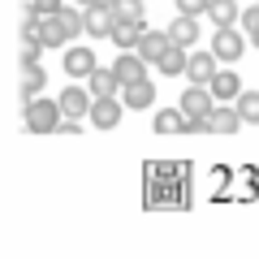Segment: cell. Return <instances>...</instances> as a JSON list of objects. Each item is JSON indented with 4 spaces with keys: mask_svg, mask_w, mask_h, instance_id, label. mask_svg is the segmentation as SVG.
I'll list each match as a JSON object with an SVG mask.
<instances>
[{
    "mask_svg": "<svg viewBox=\"0 0 259 259\" xmlns=\"http://www.w3.org/2000/svg\"><path fill=\"white\" fill-rule=\"evenodd\" d=\"M65 121V108L52 100H30L26 104V130L30 134H56V125Z\"/></svg>",
    "mask_w": 259,
    "mask_h": 259,
    "instance_id": "obj_1",
    "label": "cell"
},
{
    "mask_svg": "<svg viewBox=\"0 0 259 259\" xmlns=\"http://www.w3.org/2000/svg\"><path fill=\"white\" fill-rule=\"evenodd\" d=\"M212 91H203V87H186L182 91V117L186 121H207L212 117Z\"/></svg>",
    "mask_w": 259,
    "mask_h": 259,
    "instance_id": "obj_2",
    "label": "cell"
},
{
    "mask_svg": "<svg viewBox=\"0 0 259 259\" xmlns=\"http://www.w3.org/2000/svg\"><path fill=\"white\" fill-rule=\"evenodd\" d=\"M242 48H246V44H242V35H233L229 26H221L212 35V56H216V61H238Z\"/></svg>",
    "mask_w": 259,
    "mask_h": 259,
    "instance_id": "obj_3",
    "label": "cell"
},
{
    "mask_svg": "<svg viewBox=\"0 0 259 259\" xmlns=\"http://www.w3.org/2000/svg\"><path fill=\"white\" fill-rule=\"evenodd\" d=\"M238 125H242V112L229 108V104H216L212 117H207V130H212V134H225V139H229V134H238Z\"/></svg>",
    "mask_w": 259,
    "mask_h": 259,
    "instance_id": "obj_4",
    "label": "cell"
},
{
    "mask_svg": "<svg viewBox=\"0 0 259 259\" xmlns=\"http://www.w3.org/2000/svg\"><path fill=\"white\" fill-rule=\"evenodd\" d=\"M65 74L69 78H91L95 74V52L91 48H69L65 52Z\"/></svg>",
    "mask_w": 259,
    "mask_h": 259,
    "instance_id": "obj_5",
    "label": "cell"
},
{
    "mask_svg": "<svg viewBox=\"0 0 259 259\" xmlns=\"http://www.w3.org/2000/svg\"><path fill=\"white\" fill-rule=\"evenodd\" d=\"M82 13H87V35H100V39H108V35H112L117 18H112L108 5H91V9H82Z\"/></svg>",
    "mask_w": 259,
    "mask_h": 259,
    "instance_id": "obj_6",
    "label": "cell"
},
{
    "mask_svg": "<svg viewBox=\"0 0 259 259\" xmlns=\"http://www.w3.org/2000/svg\"><path fill=\"white\" fill-rule=\"evenodd\" d=\"M207 91H212V100H238V95H242V82H238L233 69H216L212 82H207Z\"/></svg>",
    "mask_w": 259,
    "mask_h": 259,
    "instance_id": "obj_7",
    "label": "cell"
},
{
    "mask_svg": "<svg viewBox=\"0 0 259 259\" xmlns=\"http://www.w3.org/2000/svg\"><path fill=\"white\" fill-rule=\"evenodd\" d=\"M121 104H125V108H151V104H156V87L147 82V78H143V82H134V87H121Z\"/></svg>",
    "mask_w": 259,
    "mask_h": 259,
    "instance_id": "obj_8",
    "label": "cell"
},
{
    "mask_svg": "<svg viewBox=\"0 0 259 259\" xmlns=\"http://www.w3.org/2000/svg\"><path fill=\"white\" fill-rule=\"evenodd\" d=\"M117 78H121V87H134V82H143L147 78V61L143 56H117Z\"/></svg>",
    "mask_w": 259,
    "mask_h": 259,
    "instance_id": "obj_9",
    "label": "cell"
},
{
    "mask_svg": "<svg viewBox=\"0 0 259 259\" xmlns=\"http://www.w3.org/2000/svg\"><path fill=\"white\" fill-rule=\"evenodd\" d=\"M121 121V100L112 95V100H95L91 104V125H100V130H112Z\"/></svg>",
    "mask_w": 259,
    "mask_h": 259,
    "instance_id": "obj_10",
    "label": "cell"
},
{
    "mask_svg": "<svg viewBox=\"0 0 259 259\" xmlns=\"http://www.w3.org/2000/svg\"><path fill=\"white\" fill-rule=\"evenodd\" d=\"M56 104L65 108V117H87L95 100H87V91H82V87H65V91H61V100H56Z\"/></svg>",
    "mask_w": 259,
    "mask_h": 259,
    "instance_id": "obj_11",
    "label": "cell"
},
{
    "mask_svg": "<svg viewBox=\"0 0 259 259\" xmlns=\"http://www.w3.org/2000/svg\"><path fill=\"white\" fill-rule=\"evenodd\" d=\"M186 74H190V82H212V74H216V56H212V52H190V61H186Z\"/></svg>",
    "mask_w": 259,
    "mask_h": 259,
    "instance_id": "obj_12",
    "label": "cell"
},
{
    "mask_svg": "<svg viewBox=\"0 0 259 259\" xmlns=\"http://www.w3.org/2000/svg\"><path fill=\"white\" fill-rule=\"evenodd\" d=\"M87 82H91V95H95V100H112L117 87H121V78H117V69H95Z\"/></svg>",
    "mask_w": 259,
    "mask_h": 259,
    "instance_id": "obj_13",
    "label": "cell"
},
{
    "mask_svg": "<svg viewBox=\"0 0 259 259\" xmlns=\"http://www.w3.org/2000/svg\"><path fill=\"white\" fill-rule=\"evenodd\" d=\"M168 48H173V44H168V30H164V35H151V30H143V39H139V56H143V61H160Z\"/></svg>",
    "mask_w": 259,
    "mask_h": 259,
    "instance_id": "obj_14",
    "label": "cell"
},
{
    "mask_svg": "<svg viewBox=\"0 0 259 259\" xmlns=\"http://www.w3.org/2000/svg\"><path fill=\"white\" fill-rule=\"evenodd\" d=\"M194 39H199L194 18H177L173 26H168V44H177V48H194Z\"/></svg>",
    "mask_w": 259,
    "mask_h": 259,
    "instance_id": "obj_15",
    "label": "cell"
},
{
    "mask_svg": "<svg viewBox=\"0 0 259 259\" xmlns=\"http://www.w3.org/2000/svg\"><path fill=\"white\" fill-rule=\"evenodd\" d=\"M44 82H48V74L39 69V65H22V100H26V104L44 91Z\"/></svg>",
    "mask_w": 259,
    "mask_h": 259,
    "instance_id": "obj_16",
    "label": "cell"
},
{
    "mask_svg": "<svg viewBox=\"0 0 259 259\" xmlns=\"http://www.w3.org/2000/svg\"><path fill=\"white\" fill-rule=\"evenodd\" d=\"M186 61H190V52H186V48H177V44H173V48H168V52L160 56L156 65H160V74L177 78V74H186Z\"/></svg>",
    "mask_w": 259,
    "mask_h": 259,
    "instance_id": "obj_17",
    "label": "cell"
},
{
    "mask_svg": "<svg viewBox=\"0 0 259 259\" xmlns=\"http://www.w3.org/2000/svg\"><path fill=\"white\" fill-rule=\"evenodd\" d=\"M108 39H112L117 48H139V39H143V22H117Z\"/></svg>",
    "mask_w": 259,
    "mask_h": 259,
    "instance_id": "obj_18",
    "label": "cell"
},
{
    "mask_svg": "<svg viewBox=\"0 0 259 259\" xmlns=\"http://www.w3.org/2000/svg\"><path fill=\"white\" fill-rule=\"evenodd\" d=\"M65 30H61V18H39V44L44 48H61L65 44Z\"/></svg>",
    "mask_w": 259,
    "mask_h": 259,
    "instance_id": "obj_19",
    "label": "cell"
},
{
    "mask_svg": "<svg viewBox=\"0 0 259 259\" xmlns=\"http://www.w3.org/2000/svg\"><path fill=\"white\" fill-rule=\"evenodd\" d=\"M156 134H186V117H182V112H173V108L156 112Z\"/></svg>",
    "mask_w": 259,
    "mask_h": 259,
    "instance_id": "obj_20",
    "label": "cell"
},
{
    "mask_svg": "<svg viewBox=\"0 0 259 259\" xmlns=\"http://www.w3.org/2000/svg\"><path fill=\"white\" fill-rule=\"evenodd\" d=\"M207 13H212L216 26H229V22H238V18H242L233 0H212V5H207Z\"/></svg>",
    "mask_w": 259,
    "mask_h": 259,
    "instance_id": "obj_21",
    "label": "cell"
},
{
    "mask_svg": "<svg viewBox=\"0 0 259 259\" xmlns=\"http://www.w3.org/2000/svg\"><path fill=\"white\" fill-rule=\"evenodd\" d=\"M56 18H61V30H65L69 39H74V35H82V30H87V13H78V9H61Z\"/></svg>",
    "mask_w": 259,
    "mask_h": 259,
    "instance_id": "obj_22",
    "label": "cell"
},
{
    "mask_svg": "<svg viewBox=\"0 0 259 259\" xmlns=\"http://www.w3.org/2000/svg\"><path fill=\"white\" fill-rule=\"evenodd\" d=\"M238 112H242V121L259 125V91H242L238 95Z\"/></svg>",
    "mask_w": 259,
    "mask_h": 259,
    "instance_id": "obj_23",
    "label": "cell"
},
{
    "mask_svg": "<svg viewBox=\"0 0 259 259\" xmlns=\"http://www.w3.org/2000/svg\"><path fill=\"white\" fill-rule=\"evenodd\" d=\"M61 9H65L61 0H30L26 5V13H35V18H56Z\"/></svg>",
    "mask_w": 259,
    "mask_h": 259,
    "instance_id": "obj_24",
    "label": "cell"
},
{
    "mask_svg": "<svg viewBox=\"0 0 259 259\" xmlns=\"http://www.w3.org/2000/svg\"><path fill=\"white\" fill-rule=\"evenodd\" d=\"M207 5H212V0H177L182 18H194V13H207Z\"/></svg>",
    "mask_w": 259,
    "mask_h": 259,
    "instance_id": "obj_25",
    "label": "cell"
},
{
    "mask_svg": "<svg viewBox=\"0 0 259 259\" xmlns=\"http://www.w3.org/2000/svg\"><path fill=\"white\" fill-rule=\"evenodd\" d=\"M39 52H44V44H35V39H22V61H26V65H39Z\"/></svg>",
    "mask_w": 259,
    "mask_h": 259,
    "instance_id": "obj_26",
    "label": "cell"
},
{
    "mask_svg": "<svg viewBox=\"0 0 259 259\" xmlns=\"http://www.w3.org/2000/svg\"><path fill=\"white\" fill-rule=\"evenodd\" d=\"M242 26H246V35H259V5L242 13Z\"/></svg>",
    "mask_w": 259,
    "mask_h": 259,
    "instance_id": "obj_27",
    "label": "cell"
},
{
    "mask_svg": "<svg viewBox=\"0 0 259 259\" xmlns=\"http://www.w3.org/2000/svg\"><path fill=\"white\" fill-rule=\"evenodd\" d=\"M56 134H69V139H78V134H82V125L69 117V121H61V125H56Z\"/></svg>",
    "mask_w": 259,
    "mask_h": 259,
    "instance_id": "obj_28",
    "label": "cell"
},
{
    "mask_svg": "<svg viewBox=\"0 0 259 259\" xmlns=\"http://www.w3.org/2000/svg\"><path fill=\"white\" fill-rule=\"evenodd\" d=\"M82 5H87V9H91V5H104V0H82Z\"/></svg>",
    "mask_w": 259,
    "mask_h": 259,
    "instance_id": "obj_29",
    "label": "cell"
},
{
    "mask_svg": "<svg viewBox=\"0 0 259 259\" xmlns=\"http://www.w3.org/2000/svg\"><path fill=\"white\" fill-rule=\"evenodd\" d=\"M250 39H255V48H259V35H250Z\"/></svg>",
    "mask_w": 259,
    "mask_h": 259,
    "instance_id": "obj_30",
    "label": "cell"
}]
</instances>
